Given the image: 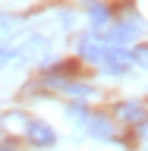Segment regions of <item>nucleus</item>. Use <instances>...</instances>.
Instances as JSON below:
<instances>
[{"instance_id": "f257e3e1", "label": "nucleus", "mask_w": 148, "mask_h": 151, "mask_svg": "<svg viewBox=\"0 0 148 151\" xmlns=\"http://www.w3.org/2000/svg\"><path fill=\"white\" fill-rule=\"evenodd\" d=\"M25 135H28V142L32 145H38V148H44V145H54V129L47 126V123H28L25 126Z\"/></svg>"}, {"instance_id": "f03ea898", "label": "nucleus", "mask_w": 148, "mask_h": 151, "mask_svg": "<svg viewBox=\"0 0 148 151\" xmlns=\"http://www.w3.org/2000/svg\"><path fill=\"white\" fill-rule=\"evenodd\" d=\"M132 63L129 50H123V47H107V57H104V66L110 69V73H126Z\"/></svg>"}, {"instance_id": "7ed1b4c3", "label": "nucleus", "mask_w": 148, "mask_h": 151, "mask_svg": "<svg viewBox=\"0 0 148 151\" xmlns=\"http://www.w3.org/2000/svg\"><path fill=\"white\" fill-rule=\"evenodd\" d=\"M88 132H92L95 139H113V123L104 116V113H95V116H88Z\"/></svg>"}, {"instance_id": "20e7f679", "label": "nucleus", "mask_w": 148, "mask_h": 151, "mask_svg": "<svg viewBox=\"0 0 148 151\" xmlns=\"http://www.w3.org/2000/svg\"><path fill=\"white\" fill-rule=\"evenodd\" d=\"M79 50H82V57L88 63H104V57H107V47L98 44V41H92V38H85L82 44H79Z\"/></svg>"}, {"instance_id": "39448f33", "label": "nucleus", "mask_w": 148, "mask_h": 151, "mask_svg": "<svg viewBox=\"0 0 148 151\" xmlns=\"http://www.w3.org/2000/svg\"><path fill=\"white\" fill-rule=\"evenodd\" d=\"M22 126H28V120H25L19 110H9V113L0 116V132H19ZM22 132H25V129H22Z\"/></svg>"}, {"instance_id": "423d86ee", "label": "nucleus", "mask_w": 148, "mask_h": 151, "mask_svg": "<svg viewBox=\"0 0 148 151\" xmlns=\"http://www.w3.org/2000/svg\"><path fill=\"white\" fill-rule=\"evenodd\" d=\"M47 82L54 85V88H63V91H69V94H82V98H92V94H95V88H88V85H79V82H63V79H57V76H51Z\"/></svg>"}, {"instance_id": "0eeeda50", "label": "nucleus", "mask_w": 148, "mask_h": 151, "mask_svg": "<svg viewBox=\"0 0 148 151\" xmlns=\"http://www.w3.org/2000/svg\"><path fill=\"white\" fill-rule=\"evenodd\" d=\"M117 116H120V120H126V123H136V120H142V116H145V107H142V104H136V101H126V104H120V107H117Z\"/></svg>"}, {"instance_id": "6e6552de", "label": "nucleus", "mask_w": 148, "mask_h": 151, "mask_svg": "<svg viewBox=\"0 0 148 151\" xmlns=\"http://www.w3.org/2000/svg\"><path fill=\"white\" fill-rule=\"evenodd\" d=\"M16 28H19V19H16V16H9V13H0V38L13 35Z\"/></svg>"}, {"instance_id": "1a4fd4ad", "label": "nucleus", "mask_w": 148, "mask_h": 151, "mask_svg": "<svg viewBox=\"0 0 148 151\" xmlns=\"http://www.w3.org/2000/svg\"><path fill=\"white\" fill-rule=\"evenodd\" d=\"M88 19H92L95 25L101 28V25H104V22H107V9H104V6H101V3H92V6H88Z\"/></svg>"}, {"instance_id": "9d476101", "label": "nucleus", "mask_w": 148, "mask_h": 151, "mask_svg": "<svg viewBox=\"0 0 148 151\" xmlns=\"http://www.w3.org/2000/svg\"><path fill=\"white\" fill-rule=\"evenodd\" d=\"M132 63L136 66H142V69H148V44H142V47H136V50H132Z\"/></svg>"}, {"instance_id": "9b49d317", "label": "nucleus", "mask_w": 148, "mask_h": 151, "mask_svg": "<svg viewBox=\"0 0 148 151\" xmlns=\"http://www.w3.org/2000/svg\"><path fill=\"white\" fill-rule=\"evenodd\" d=\"M66 113H69L73 120H79V123H82V120H88V116H85V110H82V107H79V104H73V107H69V110H66Z\"/></svg>"}, {"instance_id": "f8f14e48", "label": "nucleus", "mask_w": 148, "mask_h": 151, "mask_svg": "<svg viewBox=\"0 0 148 151\" xmlns=\"http://www.w3.org/2000/svg\"><path fill=\"white\" fill-rule=\"evenodd\" d=\"M139 142H145V145H148V123H142V126H139Z\"/></svg>"}, {"instance_id": "ddd939ff", "label": "nucleus", "mask_w": 148, "mask_h": 151, "mask_svg": "<svg viewBox=\"0 0 148 151\" xmlns=\"http://www.w3.org/2000/svg\"><path fill=\"white\" fill-rule=\"evenodd\" d=\"M9 60V47H0V69H3V63Z\"/></svg>"}, {"instance_id": "4468645a", "label": "nucleus", "mask_w": 148, "mask_h": 151, "mask_svg": "<svg viewBox=\"0 0 148 151\" xmlns=\"http://www.w3.org/2000/svg\"><path fill=\"white\" fill-rule=\"evenodd\" d=\"M0 151H13V148H0Z\"/></svg>"}]
</instances>
